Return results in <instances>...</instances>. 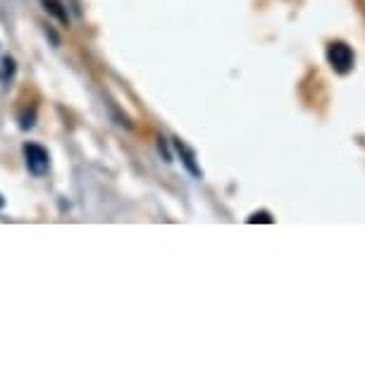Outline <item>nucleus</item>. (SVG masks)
Listing matches in <instances>:
<instances>
[{"label":"nucleus","instance_id":"obj_2","mask_svg":"<svg viewBox=\"0 0 365 365\" xmlns=\"http://www.w3.org/2000/svg\"><path fill=\"white\" fill-rule=\"evenodd\" d=\"M22 153H24L26 170H29L34 177H43L48 168H51V155H48V150L41 146V143L26 141L22 146Z\"/></svg>","mask_w":365,"mask_h":365},{"label":"nucleus","instance_id":"obj_3","mask_svg":"<svg viewBox=\"0 0 365 365\" xmlns=\"http://www.w3.org/2000/svg\"><path fill=\"white\" fill-rule=\"evenodd\" d=\"M175 146L179 150V155H182V160H184V168H187L191 175L194 177H201V168L196 165V155H194V150H191L187 143H184L182 139H175Z\"/></svg>","mask_w":365,"mask_h":365},{"label":"nucleus","instance_id":"obj_4","mask_svg":"<svg viewBox=\"0 0 365 365\" xmlns=\"http://www.w3.org/2000/svg\"><path fill=\"white\" fill-rule=\"evenodd\" d=\"M43 3V8L48 15H53L55 19H58L60 24H70V17H67V10H65V5L60 3V0H41Z\"/></svg>","mask_w":365,"mask_h":365},{"label":"nucleus","instance_id":"obj_7","mask_svg":"<svg viewBox=\"0 0 365 365\" xmlns=\"http://www.w3.org/2000/svg\"><path fill=\"white\" fill-rule=\"evenodd\" d=\"M3 205H5V198H3V194H0V210H3Z\"/></svg>","mask_w":365,"mask_h":365},{"label":"nucleus","instance_id":"obj_1","mask_svg":"<svg viewBox=\"0 0 365 365\" xmlns=\"http://www.w3.org/2000/svg\"><path fill=\"white\" fill-rule=\"evenodd\" d=\"M327 63L336 74H349L356 65V55L344 41H332L327 46Z\"/></svg>","mask_w":365,"mask_h":365},{"label":"nucleus","instance_id":"obj_5","mask_svg":"<svg viewBox=\"0 0 365 365\" xmlns=\"http://www.w3.org/2000/svg\"><path fill=\"white\" fill-rule=\"evenodd\" d=\"M15 74H17V63L10 58V55H5V58L0 60V81H3V84H10V81L15 79Z\"/></svg>","mask_w":365,"mask_h":365},{"label":"nucleus","instance_id":"obj_6","mask_svg":"<svg viewBox=\"0 0 365 365\" xmlns=\"http://www.w3.org/2000/svg\"><path fill=\"white\" fill-rule=\"evenodd\" d=\"M256 222H265V225H272V217H270V212H267V210H258V212H253V215L249 217V225H256Z\"/></svg>","mask_w":365,"mask_h":365}]
</instances>
